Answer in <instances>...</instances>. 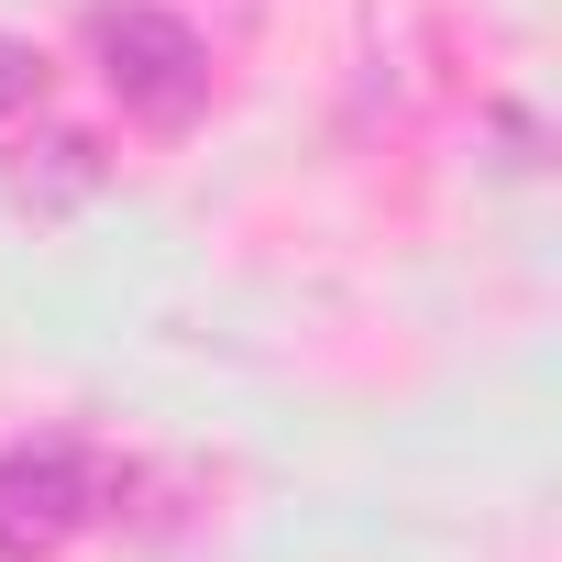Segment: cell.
<instances>
[{
    "label": "cell",
    "mask_w": 562,
    "mask_h": 562,
    "mask_svg": "<svg viewBox=\"0 0 562 562\" xmlns=\"http://www.w3.org/2000/svg\"><path fill=\"white\" fill-rule=\"evenodd\" d=\"M89 56H100L111 100L133 122H155V133H188L210 111V45L177 12H155V0H111V12H89Z\"/></svg>",
    "instance_id": "obj_1"
},
{
    "label": "cell",
    "mask_w": 562,
    "mask_h": 562,
    "mask_svg": "<svg viewBox=\"0 0 562 562\" xmlns=\"http://www.w3.org/2000/svg\"><path fill=\"white\" fill-rule=\"evenodd\" d=\"M122 496V474L78 441H45V452H0V562H56L78 529H100Z\"/></svg>",
    "instance_id": "obj_2"
},
{
    "label": "cell",
    "mask_w": 562,
    "mask_h": 562,
    "mask_svg": "<svg viewBox=\"0 0 562 562\" xmlns=\"http://www.w3.org/2000/svg\"><path fill=\"white\" fill-rule=\"evenodd\" d=\"M34 100H45V56H34L23 34H0V122L34 111Z\"/></svg>",
    "instance_id": "obj_3"
}]
</instances>
